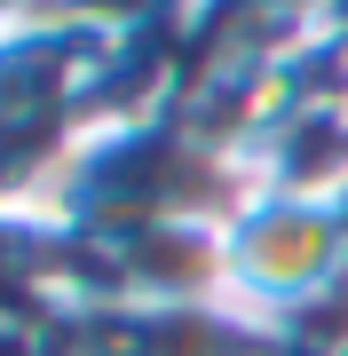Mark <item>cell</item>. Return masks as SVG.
Listing matches in <instances>:
<instances>
[{"mask_svg":"<svg viewBox=\"0 0 348 356\" xmlns=\"http://www.w3.org/2000/svg\"><path fill=\"white\" fill-rule=\"evenodd\" d=\"M333 301H348V198L245 191L222 222V309L277 341Z\"/></svg>","mask_w":348,"mask_h":356,"instance_id":"6da1fadb","label":"cell"}]
</instances>
